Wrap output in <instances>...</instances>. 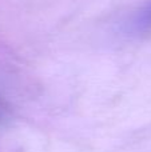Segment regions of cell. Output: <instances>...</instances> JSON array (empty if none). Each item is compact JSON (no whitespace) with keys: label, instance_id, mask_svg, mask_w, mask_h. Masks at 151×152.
<instances>
[{"label":"cell","instance_id":"1","mask_svg":"<svg viewBox=\"0 0 151 152\" xmlns=\"http://www.w3.org/2000/svg\"><path fill=\"white\" fill-rule=\"evenodd\" d=\"M133 28L135 31L151 29V1L136 13V16L134 18L133 21Z\"/></svg>","mask_w":151,"mask_h":152}]
</instances>
